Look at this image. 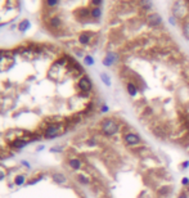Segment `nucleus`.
<instances>
[{
	"label": "nucleus",
	"instance_id": "f257e3e1",
	"mask_svg": "<svg viewBox=\"0 0 189 198\" xmlns=\"http://www.w3.org/2000/svg\"><path fill=\"white\" fill-rule=\"evenodd\" d=\"M100 130L106 136H113L118 133L120 125L115 118H104L100 124Z\"/></svg>",
	"mask_w": 189,
	"mask_h": 198
},
{
	"label": "nucleus",
	"instance_id": "f03ea898",
	"mask_svg": "<svg viewBox=\"0 0 189 198\" xmlns=\"http://www.w3.org/2000/svg\"><path fill=\"white\" fill-rule=\"evenodd\" d=\"M64 133V127L61 124H50L44 131V138L45 139H53Z\"/></svg>",
	"mask_w": 189,
	"mask_h": 198
},
{
	"label": "nucleus",
	"instance_id": "7ed1b4c3",
	"mask_svg": "<svg viewBox=\"0 0 189 198\" xmlns=\"http://www.w3.org/2000/svg\"><path fill=\"white\" fill-rule=\"evenodd\" d=\"M124 142L129 147H135V145H139L142 143V138L135 133H126L124 135Z\"/></svg>",
	"mask_w": 189,
	"mask_h": 198
},
{
	"label": "nucleus",
	"instance_id": "20e7f679",
	"mask_svg": "<svg viewBox=\"0 0 189 198\" xmlns=\"http://www.w3.org/2000/svg\"><path fill=\"white\" fill-rule=\"evenodd\" d=\"M77 85H79V88H80V90L82 93H89L93 89V82L86 76H82L81 79L79 80V84H77Z\"/></svg>",
	"mask_w": 189,
	"mask_h": 198
},
{
	"label": "nucleus",
	"instance_id": "39448f33",
	"mask_svg": "<svg viewBox=\"0 0 189 198\" xmlns=\"http://www.w3.org/2000/svg\"><path fill=\"white\" fill-rule=\"evenodd\" d=\"M30 142L29 140H24L23 138H17V139H14L13 140V143H12V147L13 148H15V149H21V148H23V147H26Z\"/></svg>",
	"mask_w": 189,
	"mask_h": 198
},
{
	"label": "nucleus",
	"instance_id": "423d86ee",
	"mask_svg": "<svg viewBox=\"0 0 189 198\" xmlns=\"http://www.w3.org/2000/svg\"><path fill=\"white\" fill-rule=\"evenodd\" d=\"M116 61H117V54H115V53H108V54L106 55V58L103 59V64L107 66V67H109V66H112Z\"/></svg>",
	"mask_w": 189,
	"mask_h": 198
},
{
	"label": "nucleus",
	"instance_id": "0eeeda50",
	"mask_svg": "<svg viewBox=\"0 0 189 198\" xmlns=\"http://www.w3.org/2000/svg\"><path fill=\"white\" fill-rule=\"evenodd\" d=\"M126 90H127V93H129V95H130V97H135L136 94H138V86H136L134 82H127Z\"/></svg>",
	"mask_w": 189,
	"mask_h": 198
},
{
	"label": "nucleus",
	"instance_id": "6e6552de",
	"mask_svg": "<svg viewBox=\"0 0 189 198\" xmlns=\"http://www.w3.org/2000/svg\"><path fill=\"white\" fill-rule=\"evenodd\" d=\"M68 165H70V167L72 170H80L81 166H82V163L79 158H71L70 161H68Z\"/></svg>",
	"mask_w": 189,
	"mask_h": 198
},
{
	"label": "nucleus",
	"instance_id": "1a4fd4ad",
	"mask_svg": "<svg viewBox=\"0 0 189 198\" xmlns=\"http://www.w3.org/2000/svg\"><path fill=\"white\" fill-rule=\"evenodd\" d=\"M53 180H54L57 184H64V183L67 182V178H66L63 174L55 173V174H53Z\"/></svg>",
	"mask_w": 189,
	"mask_h": 198
},
{
	"label": "nucleus",
	"instance_id": "9d476101",
	"mask_svg": "<svg viewBox=\"0 0 189 198\" xmlns=\"http://www.w3.org/2000/svg\"><path fill=\"white\" fill-rule=\"evenodd\" d=\"M79 41L81 42V44H88V42L90 41V33H88V32L81 33V35L79 36Z\"/></svg>",
	"mask_w": 189,
	"mask_h": 198
},
{
	"label": "nucleus",
	"instance_id": "9b49d317",
	"mask_svg": "<svg viewBox=\"0 0 189 198\" xmlns=\"http://www.w3.org/2000/svg\"><path fill=\"white\" fill-rule=\"evenodd\" d=\"M24 183H26V176H24V175H17V176H15V179H14V184H15V185L21 187V185H23Z\"/></svg>",
	"mask_w": 189,
	"mask_h": 198
},
{
	"label": "nucleus",
	"instance_id": "f8f14e48",
	"mask_svg": "<svg viewBox=\"0 0 189 198\" xmlns=\"http://www.w3.org/2000/svg\"><path fill=\"white\" fill-rule=\"evenodd\" d=\"M30 27V22H29V20H24V21H22L20 24H18V30L20 31H26Z\"/></svg>",
	"mask_w": 189,
	"mask_h": 198
},
{
	"label": "nucleus",
	"instance_id": "ddd939ff",
	"mask_svg": "<svg viewBox=\"0 0 189 198\" xmlns=\"http://www.w3.org/2000/svg\"><path fill=\"white\" fill-rule=\"evenodd\" d=\"M100 79H102L103 82L107 85V86H111V79H109V76L107 73H100Z\"/></svg>",
	"mask_w": 189,
	"mask_h": 198
},
{
	"label": "nucleus",
	"instance_id": "4468645a",
	"mask_svg": "<svg viewBox=\"0 0 189 198\" xmlns=\"http://www.w3.org/2000/svg\"><path fill=\"white\" fill-rule=\"evenodd\" d=\"M77 180H79L81 184H89L90 183V180L86 176H84V175H79V176H77Z\"/></svg>",
	"mask_w": 189,
	"mask_h": 198
},
{
	"label": "nucleus",
	"instance_id": "2eb2a0df",
	"mask_svg": "<svg viewBox=\"0 0 189 198\" xmlns=\"http://www.w3.org/2000/svg\"><path fill=\"white\" fill-rule=\"evenodd\" d=\"M84 61H85V64H88V66H93V64H94V59H93V57H90V55L85 57Z\"/></svg>",
	"mask_w": 189,
	"mask_h": 198
},
{
	"label": "nucleus",
	"instance_id": "dca6fc26",
	"mask_svg": "<svg viewBox=\"0 0 189 198\" xmlns=\"http://www.w3.org/2000/svg\"><path fill=\"white\" fill-rule=\"evenodd\" d=\"M100 9L99 8H94V9L91 11V15L94 17V18H98V17H100Z\"/></svg>",
	"mask_w": 189,
	"mask_h": 198
},
{
	"label": "nucleus",
	"instance_id": "f3484780",
	"mask_svg": "<svg viewBox=\"0 0 189 198\" xmlns=\"http://www.w3.org/2000/svg\"><path fill=\"white\" fill-rule=\"evenodd\" d=\"M50 23H51V24H53V26H54V27H58V26H59V24H61V21H59V18H53V20H51V21H50Z\"/></svg>",
	"mask_w": 189,
	"mask_h": 198
},
{
	"label": "nucleus",
	"instance_id": "a211bd4d",
	"mask_svg": "<svg viewBox=\"0 0 189 198\" xmlns=\"http://www.w3.org/2000/svg\"><path fill=\"white\" fill-rule=\"evenodd\" d=\"M62 151H63V147H53V148H50L51 153H58V152H62Z\"/></svg>",
	"mask_w": 189,
	"mask_h": 198
},
{
	"label": "nucleus",
	"instance_id": "6ab92c4d",
	"mask_svg": "<svg viewBox=\"0 0 189 198\" xmlns=\"http://www.w3.org/2000/svg\"><path fill=\"white\" fill-rule=\"evenodd\" d=\"M46 3L49 7H55L58 4V0H46Z\"/></svg>",
	"mask_w": 189,
	"mask_h": 198
},
{
	"label": "nucleus",
	"instance_id": "aec40b11",
	"mask_svg": "<svg viewBox=\"0 0 189 198\" xmlns=\"http://www.w3.org/2000/svg\"><path fill=\"white\" fill-rule=\"evenodd\" d=\"M182 184L185 187V185H189V178H187V176H184L183 179H182Z\"/></svg>",
	"mask_w": 189,
	"mask_h": 198
},
{
	"label": "nucleus",
	"instance_id": "412c9836",
	"mask_svg": "<svg viewBox=\"0 0 189 198\" xmlns=\"http://www.w3.org/2000/svg\"><path fill=\"white\" fill-rule=\"evenodd\" d=\"M42 176H39V178H35V179H32V182H30L29 183V185H32V184H35V183H37V182H40V179H41Z\"/></svg>",
	"mask_w": 189,
	"mask_h": 198
},
{
	"label": "nucleus",
	"instance_id": "4be33fe9",
	"mask_svg": "<svg viewBox=\"0 0 189 198\" xmlns=\"http://www.w3.org/2000/svg\"><path fill=\"white\" fill-rule=\"evenodd\" d=\"M189 167V161H184L182 163V169H188Z\"/></svg>",
	"mask_w": 189,
	"mask_h": 198
},
{
	"label": "nucleus",
	"instance_id": "5701e85b",
	"mask_svg": "<svg viewBox=\"0 0 189 198\" xmlns=\"http://www.w3.org/2000/svg\"><path fill=\"white\" fill-rule=\"evenodd\" d=\"M21 165L26 166V167H27V169H30V167H31V165H30V163H29L27 161H21Z\"/></svg>",
	"mask_w": 189,
	"mask_h": 198
},
{
	"label": "nucleus",
	"instance_id": "b1692460",
	"mask_svg": "<svg viewBox=\"0 0 189 198\" xmlns=\"http://www.w3.org/2000/svg\"><path fill=\"white\" fill-rule=\"evenodd\" d=\"M103 113H104V112H108V106L107 104H104V106H102V109H100Z\"/></svg>",
	"mask_w": 189,
	"mask_h": 198
},
{
	"label": "nucleus",
	"instance_id": "393cba45",
	"mask_svg": "<svg viewBox=\"0 0 189 198\" xmlns=\"http://www.w3.org/2000/svg\"><path fill=\"white\" fill-rule=\"evenodd\" d=\"M4 178H5V173H4L2 169H0V180H3Z\"/></svg>",
	"mask_w": 189,
	"mask_h": 198
},
{
	"label": "nucleus",
	"instance_id": "a878e982",
	"mask_svg": "<svg viewBox=\"0 0 189 198\" xmlns=\"http://www.w3.org/2000/svg\"><path fill=\"white\" fill-rule=\"evenodd\" d=\"M176 198H188V196H187L185 193H180V194H179Z\"/></svg>",
	"mask_w": 189,
	"mask_h": 198
},
{
	"label": "nucleus",
	"instance_id": "bb28decb",
	"mask_svg": "<svg viewBox=\"0 0 189 198\" xmlns=\"http://www.w3.org/2000/svg\"><path fill=\"white\" fill-rule=\"evenodd\" d=\"M44 149V145H40V147H37V151H42Z\"/></svg>",
	"mask_w": 189,
	"mask_h": 198
},
{
	"label": "nucleus",
	"instance_id": "cd10ccee",
	"mask_svg": "<svg viewBox=\"0 0 189 198\" xmlns=\"http://www.w3.org/2000/svg\"><path fill=\"white\" fill-rule=\"evenodd\" d=\"M2 54H3V53H2V51H0V58H2Z\"/></svg>",
	"mask_w": 189,
	"mask_h": 198
}]
</instances>
